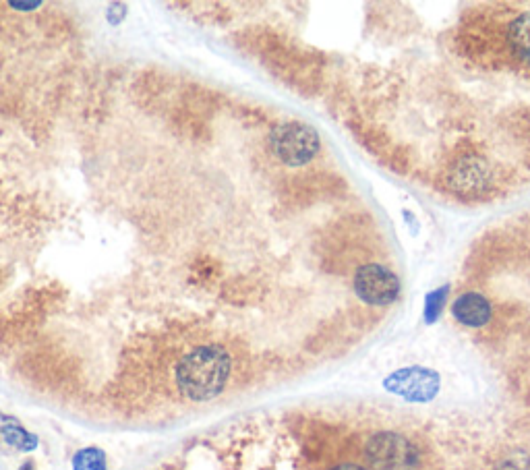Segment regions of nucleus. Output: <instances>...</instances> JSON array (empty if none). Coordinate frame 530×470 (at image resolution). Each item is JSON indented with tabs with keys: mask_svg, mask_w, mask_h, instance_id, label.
<instances>
[{
	"mask_svg": "<svg viewBox=\"0 0 530 470\" xmlns=\"http://www.w3.org/2000/svg\"><path fill=\"white\" fill-rule=\"evenodd\" d=\"M232 373L228 350L218 344L197 346L176 367V386L191 402H208L220 396Z\"/></svg>",
	"mask_w": 530,
	"mask_h": 470,
	"instance_id": "obj_1",
	"label": "nucleus"
},
{
	"mask_svg": "<svg viewBox=\"0 0 530 470\" xmlns=\"http://www.w3.org/2000/svg\"><path fill=\"white\" fill-rule=\"evenodd\" d=\"M369 470H417L421 456L408 437L394 431H379L365 444Z\"/></svg>",
	"mask_w": 530,
	"mask_h": 470,
	"instance_id": "obj_2",
	"label": "nucleus"
},
{
	"mask_svg": "<svg viewBox=\"0 0 530 470\" xmlns=\"http://www.w3.org/2000/svg\"><path fill=\"white\" fill-rule=\"evenodd\" d=\"M270 148L282 164L303 166L317 156L321 148V139L311 125L284 123L272 131Z\"/></svg>",
	"mask_w": 530,
	"mask_h": 470,
	"instance_id": "obj_3",
	"label": "nucleus"
},
{
	"mask_svg": "<svg viewBox=\"0 0 530 470\" xmlns=\"http://www.w3.org/2000/svg\"><path fill=\"white\" fill-rule=\"evenodd\" d=\"M357 297L373 307H388L400 295V278L381 263H367L355 274Z\"/></svg>",
	"mask_w": 530,
	"mask_h": 470,
	"instance_id": "obj_4",
	"label": "nucleus"
},
{
	"mask_svg": "<svg viewBox=\"0 0 530 470\" xmlns=\"http://www.w3.org/2000/svg\"><path fill=\"white\" fill-rule=\"evenodd\" d=\"M441 379L435 371L425 367H406L392 373L386 379V388L408 400V402H429L437 396Z\"/></svg>",
	"mask_w": 530,
	"mask_h": 470,
	"instance_id": "obj_5",
	"label": "nucleus"
},
{
	"mask_svg": "<svg viewBox=\"0 0 530 470\" xmlns=\"http://www.w3.org/2000/svg\"><path fill=\"white\" fill-rule=\"evenodd\" d=\"M502 46L512 63L530 73V9L518 11L506 21Z\"/></svg>",
	"mask_w": 530,
	"mask_h": 470,
	"instance_id": "obj_6",
	"label": "nucleus"
},
{
	"mask_svg": "<svg viewBox=\"0 0 530 470\" xmlns=\"http://www.w3.org/2000/svg\"><path fill=\"white\" fill-rule=\"evenodd\" d=\"M450 187L462 195H475L483 193L491 185V172L489 166L475 156L460 158L450 172Z\"/></svg>",
	"mask_w": 530,
	"mask_h": 470,
	"instance_id": "obj_7",
	"label": "nucleus"
},
{
	"mask_svg": "<svg viewBox=\"0 0 530 470\" xmlns=\"http://www.w3.org/2000/svg\"><path fill=\"white\" fill-rule=\"evenodd\" d=\"M452 315L466 328H483L491 319V303L481 292H462L452 305Z\"/></svg>",
	"mask_w": 530,
	"mask_h": 470,
	"instance_id": "obj_8",
	"label": "nucleus"
},
{
	"mask_svg": "<svg viewBox=\"0 0 530 470\" xmlns=\"http://www.w3.org/2000/svg\"><path fill=\"white\" fill-rule=\"evenodd\" d=\"M38 437L29 433L15 417L0 413V448L15 452H34L38 448Z\"/></svg>",
	"mask_w": 530,
	"mask_h": 470,
	"instance_id": "obj_9",
	"label": "nucleus"
},
{
	"mask_svg": "<svg viewBox=\"0 0 530 470\" xmlns=\"http://www.w3.org/2000/svg\"><path fill=\"white\" fill-rule=\"evenodd\" d=\"M73 470H108L106 452L96 446L79 450L73 456Z\"/></svg>",
	"mask_w": 530,
	"mask_h": 470,
	"instance_id": "obj_10",
	"label": "nucleus"
},
{
	"mask_svg": "<svg viewBox=\"0 0 530 470\" xmlns=\"http://www.w3.org/2000/svg\"><path fill=\"white\" fill-rule=\"evenodd\" d=\"M108 23L110 25H119L127 17V5L125 3H112L108 7Z\"/></svg>",
	"mask_w": 530,
	"mask_h": 470,
	"instance_id": "obj_11",
	"label": "nucleus"
},
{
	"mask_svg": "<svg viewBox=\"0 0 530 470\" xmlns=\"http://www.w3.org/2000/svg\"><path fill=\"white\" fill-rule=\"evenodd\" d=\"M499 470H530V460L528 458H514V460H506L504 466Z\"/></svg>",
	"mask_w": 530,
	"mask_h": 470,
	"instance_id": "obj_12",
	"label": "nucleus"
},
{
	"mask_svg": "<svg viewBox=\"0 0 530 470\" xmlns=\"http://www.w3.org/2000/svg\"><path fill=\"white\" fill-rule=\"evenodd\" d=\"M13 9L17 11H23V13H29V11H36L42 7V3H9Z\"/></svg>",
	"mask_w": 530,
	"mask_h": 470,
	"instance_id": "obj_13",
	"label": "nucleus"
},
{
	"mask_svg": "<svg viewBox=\"0 0 530 470\" xmlns=\"http://www.w3.org/2000/svg\"><path fill=\"white\" fill-rule=\"evenodd\" d=\"M330 470H369V468H365V466H361V464L346 462V464H338V466H334V468H330Z\"/></svg>",
	"mask_w": 530,
	"mask_h": 470,
	"instance_id": "obj_14",
	"label": "nucleus"
},
{
	"mask_svg": "<svg viewBox=\"0 0 530 470\" xmlns=\"http://www.w3.org/2000/svg\"><path fill=\"white\" fill-rule=\"evenodd\" d=\"M17 470H36V464H34L32 460H27V462H23Z\"/></svg>",
	"mask_w": 530,
	"mask_h": 470,
	"instance_id": "obj_15",
	"label": "nucleus"
}]
</instances>
